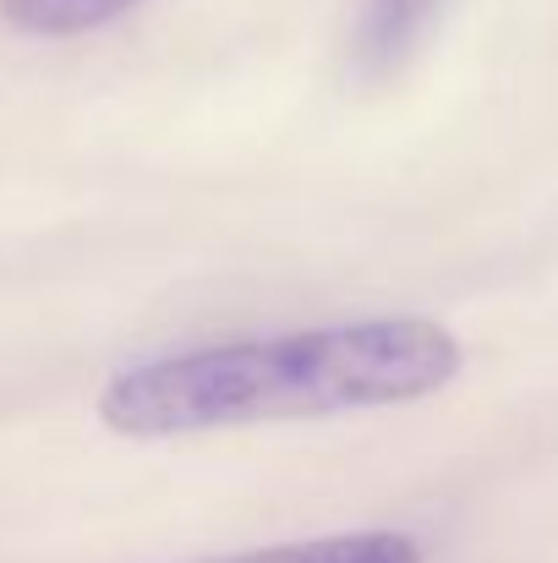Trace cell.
Wrapping results in <instances>:
<instances>
[{
  "mask_svg": "<svg viewBox=\"0 0 558 563\" xmlns=\"http://www.w3.org/2000/svg\"><path fill=\"white\" fill-rule=\"evenodd\" d=\"M460 367V340L433 318H351L132 362L99 388V421L121 438H192L258 421L389 410L449 388Z\"/></svg>",
  "mask_w": 558,
  "mask_h": 563,
  "instance_id": "1",
  "label": "cell"
},
{
  "mask_svg": "<svg viewBox=\"0 0 558 563\" xmlns=\"http://www.w3.org/2000/svg\"><path fill=\"white\" fill-rule=\"evenodd\" d=\"M444 0H362V16H357V66L368 77H389L400 71L422 38L433 33Z\"/></svg>",
  "mask_w": 558,
  "mask_h": 563,
  "instance_id": "2",
  "label": "cell"
},
{
  "mask_svg": "<svg viewBox=\"0 0 558 563\" xmlns=\"http://www.w3.org/2000/svg\"><path fill=\"white\" fill-rule=\"evenodd\" d=\"M138 5H149V0H0L6 22L33 38H77V33L110 27L116 16H127Z\"/></svg>",
  "mask_w": 558,
  "mask_h": 563,
  "instance_id": "4",
  "label": "cell"
},
{
  "mask_svg": "<svg viewBox=\"0 0 558 563\" xmlns=\"http://www.w3.org/2000/svg\"><path fill=\"white\" fill-rule=\"evenodd\" d=\"M186 563H422V548L405 531H340L285 548H252L225 559H186Z\"/></svg>",
  "mask_w": 558,
  "mask_h": 563,
  "instance_id": "3",
  "label": "cell"
}]
</instances>
